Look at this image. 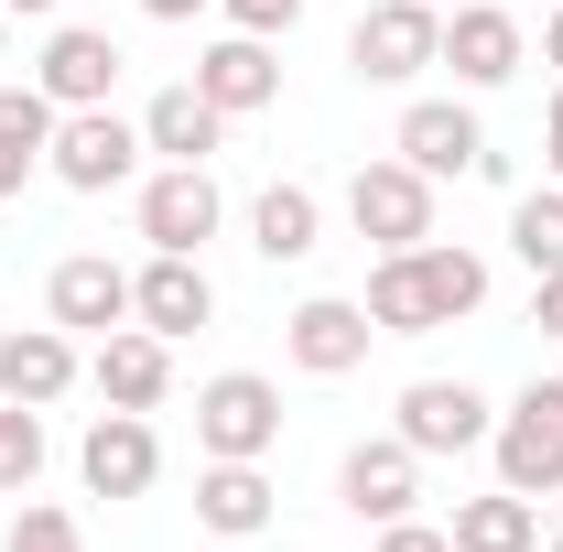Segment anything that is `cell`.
I'll list each match as a JSON object with an SVG mask.
<instances>
[{
  "label": "cell",
  "mask_w": 563,
  "mask_h": 552,
  "mask_svg": "<svg viewBox=\"0 0 563 552\" xmlns=\"http://www.w3.org/2000/svg\"><path fill=\"white\" fill-rule=\"evenodd\" d=\"M390 152H401L412 174H433V185H444V174H509L488 152V131H477V109H455V98H412L401 131H390Z\"/></svg>",
  "instance_id": "7"
},
{
  "label": "cell",
  "mask_w": 563,
  "mask_h": 552,
  "mask_svg": "<svg viewBox=\"0 0 563 552\" xmlns=\"http://www.w3.org/2000/svg\"><path fill=\"white\" fill-rule=\"evenodd\" d=\"M542 552H563V531H553V542H542Z\"/></svg>",
  "instance_id": "35"
},
{
  "label": "cell",
  "mask_w": 563,
  "mask_h": 552,
  "mask_svg": "<svg viewBox=\"0 0 563 552\" xmlns=\"http://www.w3.org/2000/svg\"><path fill=\"white\" fill-rule=\"evenodd\" d=\"M76 477H87V498H141V487L163 477V433H152V412H98L87 444H76Z\"/></svg>",
  "instance_id": "12"
},
{
  "label": "cell",
  "mask_w": 563,
  "mask_h": 552,
  "mask_svg": "<svg viewBox=\"0 0 563 552\" xmlns=\"http://www.w3.org/2000/svg\"><path fill=\"white\" fill-rule=\"evenodd\" d=\"M44 174L76 185V196L131 185V174H141V120H120V109H66V120H55V152H44Z\"/></svg>",
  "instance_id": "5"
},
{
  "label": "cell",
  "mask_w": 563,
  "mask_h": 552,
  "mask_svg": "<svg viewBox=\"0 0 563 552\" xmlns=\"http://www.w3.org/2000/svg\"><path fill=\"white\" fill-rule=\"evenodd\" d=\"M217 217H228V196H217L207 163H163V174L141 185V239H152V250H185V261H196L217 239Z\"/></svg>",
  "instance_id": "9"
},
{
  "label": "cell",
  "mask_w": 563,
  "mask_h": 552,
  "mask_svg": "<svg viewBox=\"0 0 563 552\" xmlns=\"http://www.w3.org/2000/svg\"><path fill=\"white\" fill-rule=\"evenodd\" d=\"M228 11V33H292L303 22V0H217Z\"/></svg>",
  "instance_id": "28"
},
{
  "label": "cell",
  "mask_w": 563,
  "mask_h": 552,
  "mask_svg": "<svg viewBox=\"0 0 563 552\" xmlns=\"http://www.w3.org/2000/svg\"><path fill=\"white\" fill-rule=\"evenodd\" d=\"M444 66H455V87H509V76L531 66L520 11H509V0H455V11H444Z\"/></svg>",
  "instance_id": "8"
},
{
  "label": "cell",
  "mask_w": 563,
  "mask_h": 552,
  "mask_svg": "<svg viewBox=\"0 0 563 552\" xmlns=\"http://www.w3.org/2000/svg\"><path fill=\"white\" fill-rule=\"evenodd\" d=\"M196 87H207V109H228V120L272 109V98H282V55H272V33H217L207 55H196Z\"/></svg>",
  "instance_id": "17"
},
{
  "label": "cell",
  "mask_w": 563,
  "mask_h": 552,
  "mask_svg": "<svg viewBox=\"0 0 563 552\" xmlns=\"http://www.w3.org/2000/svg\"><path fill=\"white\" fill-rule=\"evenodd\" d=\"M217 141H228V109H207V87L185 76V87H163L152 109H141V152H163V163H207Z\"/></svg>",
  "instance_id": "21"
},
{
  "label": "cell",
  "mask_w": 563,
  "mask_h": 552,
  "mask_svg": "<svg viewBox=\"0 0 563 552\" xmlns=\"http://www.w3.org/2000/svg\"><path fill=\"white\" fill-rule=\"evenodd\" d=\"M390 433H401V444H412V455H466V444H488V390H466V379H412V390H401V401H390Z\"/></svg>",
  "instance_id": "11"
},
{
  "label": "cell",
  "mask_w": 563,
  "mask_h": 552,
  "mask_svg": "<svg viewBox=\"0 0 563 552\" xmlns=\"http://www.w3.org/2000/svg\"><path fill=\"white\" fill-rule=\"evenodd\" d=\"M33 87H44L55 109H109V87H120V44H109V33H87V22H55V33H44Z\"/></svg>",
  "instance_id": "16"
},
{
  "label": "cell",
  "mask_w": 563,
  "mask_h": 552,
  "mask_svg": "<svg viewBox=\"0 0 563 552\" xmlns=\"http://www.w3.org/2000/svg\"><path fill=\"white\" fill-rule=\"evenodd\" d=\"M455 552H542V509L520 487H488V498H455Z\"/></svg>",
  "instance_id": "24"
},
{
  "label": "cell",
  "mask_w": 563,
  "mask_h": 552,
  "mask_svg": "<svg viewBox=\"0 0 563 552\" xmlns=\"http://www.w3.org/2000/svg\"><path fill=\"white\" fill-rule=\"evenodd\" d=\"M0 552H87V531H76V509H55V498H22Z\"/></svg>",
  "instance_id": "27"
},
{
  "label": "cell",
  "mask_w": 563,
  "mask_h": 552,
  "mask_svg": "<svg viewBox=\"0 0 563 552\" xmlns=\"http://www.w3.org/2000/svg\"><path fill=\"white\" fill-rule=\"evenodd\" d=\"M250 250L261 261H314L325 250V207H314V185H261V207H250Z\"/></svg>",
  "instance_id": "23"
},
{
  "label": "cell",
  "mask_w": 563,
  "mask_h": 552,
  "mask_svg": "<svg viewBox=\"0 0 563 552\" xmlns=\"http://www.w3.org/2000/svg\"><path fill=\"white\" fill-rule=\"evenodd\" d=\"M531 325H542V336H563V272L531 281Z\"/></svg>",
  "instance_id": "30"
},
{
  "label": "cell",
  "mask_w": 563,
  "mask_h": 552,
  "mask_svg": "<svg viewBox=\"0 0 563 552\" xmlns=\"http://www.w3.org/2000/svg\"><path fill=\"white\" fill-rule=\"evenodd\" d=\"M379 552H455L444 520H379Z\"/></svg>",
  "instance_id": "29"
},
{
  "label": "cell",
  "mask_w": 563,
  "mask_h": 552,
  "mask_svg": "<svg viewBox=\"0 0 563 552\" xmlns=\"http://www.w3.org/2000/svg\"><path fill=\"white\" fill-rule=\"evenodd\" d=\"M542 163H553V185H563V87H553V120H542Z\"/></svg>",
  "instance_id": "31"
},
{
  "label": "cell",
  "mask_w": 563,
  "mask_h": 552,
  "mask_svg": "<svg viewBox=\"0 0 563 552\" xmlns=\"http://www.w3.org/2000/svg\"><path fill=\"white\" fill-rule=\"evenodd\" d=\"M488 455H498V487L553 498L563 487V379H531V390L488 422Z\"/></svg>",
  "instance_id": "2"
},
{
  "label": "cell",
  "mask_w": 563,
  "mask_h": 552,
  "mask_svg": "<svg viewBox=\"0 0 563 552\" xmlns=\"http://www.w3.org/2000/svg\"><path fill=\"white\" fill-rule=\"evenodd\" d=\"M368 325L379 336H433V325H455V314H477L488 303V261L477 250H455V239H422V250H379V272H368Z\"/></svg>",
  "instance_id": "1"
},
{
  "label": "cell",
  "mask_w": 563,
  "mask_h": 552,
  "mask_svg": "<svg viewBox=\"0 0 563 552\" xmlns=\"http://www.w3.org/2000/svg\"><path fill=\"white\" fill-rule=\"evenodd\" d=\"M217 314V281H207V261H185V250H152L131 272V325H152V336H196Z\"/></svg>",
  "instance_id": "15"
},
{
  "label": "cell",
  "mask_w": 563,
  "mask_h": 552,
  "mask_svg": "<svg viewBox=\"0 0 563 552\" xmlns=\"http://www.w3.org/2000/svg\"><path fill=\"white\" fill-rule=\"evenodd\" d=\"M196 520H207L217 542L272 531V477H261L250 455H207V477H196Z\"/></svg>",
  "instance_id": "20"
},
{
  "label": "cell",
  "mask_w": 563,
  "mask_h": 552,
  "mask_svg": "<svg viewBox=\"0 0 563 552\" xmlns=\"http://www.w3.org/2000/svg\"><path fill=\"white\" fill-rule=\"evenodd\" d=\"M368 303H347V292H314V303H292L282 314V357L303 368V379H347L357 357H368Z\"/></svg>",
  "instance_id": "10"
},
{
  "label": "cell",
  "mask_w": 563,
  "mask_h": 552,
  "mask_svg": "<svg viewBox=\"0 0 563 552\" xmlns=\"http://www.w3.org/2000/svg\"><path fill=\"white\" fill-rule=\"evenodd\" d=\"M152 22H196V11H217V0H141Z\"/></svg>",
  "instance_id": "32"
},
{
  "label": "cell",
  "mask_w": 563,
  "mask_h": 552,
  "mask_svg": "<svg viewBox=\"0 0 563 552\" xmlns=\"http://www.w3.org/2000/svg\"><path fill=\"white\" fill-rule=\"evenodd\" d=\"M44 325H66V336H109V325H131V272H120L109 250L55 261V281H44Z\"/></svg>",
  "instance_id": "13"
},
{
  "label": "cell",
  "mask_w": 563,
  "mask_h": 552,
  "mask_svg": "<svg viewBox=\"0 0 563 552\" xmlns=\"http://www.w3.org/2000/svg\"><path fill=\"white\" fill-rule=\"evenodd\" d=\"M347 228L368 239V250H422V239H433V174H412L401 152H390V163H357Z\"/></svg>",
  "instance_id": "4"
},
{
  "label": "cell",
  "mask_w": 563,
  "mask_h": 552,
  "mask_svg": "<svg viewBox=\"0 0 563 552\" xmlns=\"http://www.w3.org/2000/svg\"><path fill=\"white\" fill-rule=\"evenodd\" d=\"M196 444H207V455H250V466H261V455L282 444V390L261 379V368H217L207 390H196Z\"/></svg>",
  "instance_id": "6"
},
{
  "label": "cell",
  "mask_w": 563,
  "mask_h": 552,
  "mask_svg": "<svg viewBox=\"0 0 563 552\" xmlns=\"http://www.w3.org/2000/svg\"><path fill=\"white\" fill-rule=\"evenodd\" d=\"M76 379H87V357H76L66 325H22V336H0V401H33V412H55Z\"/></svg>",
  "instance_id": "19"
},
{
  "label": "cell",
  "mask_w": 563,
  "mask_h": 552,
  "mask_svg": "<svg viewBox=\"0 0 563 552\" xmlns=\"http://www.w3.org/2000/svg\"><path fill=\"white\" fill-rule=\"evenodd\" d=\"M336 498H347L357 520H412L422 498V455L401 433H379V444H347V466H336Z\"/></svg>",
  "instance_id": "18"
},
{
  "label": "cell",
  "mask_w": 563,
  "mask_h": 552,
  "mask_svg": "<svg viewBox=\"0 0 563 552\" xmlns=\"http://www.w3.org/2000/svg\"><path fill=\"white\" fill-rule=\"evenodd\" d=\"M55 120H66V109H55L44 87H0V207H11L33 174H44V152H55Z\"/></svg>",
  "instance_id": "22"
},
{
  "label": "cell",
  "mask_w": 563,
  "mask_h": 552,
  "mask_svg": "<svg viewBox=\"0 0 563 552\" xmlns=\"http://www.w3.org/2000/svg\"><path fill=\"white\" fill-rule=\"evenodd\" d=\"M33 477H44V412L0 401V498H33Z\"/></svg>",
  "instance_id": "26"
},
{
  "label": "cell",
  "mask_w": 563,
  "mask_h": 552,
  "mask_svg": "<svg viewBox=\"0 0 563 552\" xmlns=\"http://www.w3.org/2000/svg\"><path fill=\"white\" fill-rule=\"evenodd\" d=\"M542 66L563 76V11H553V22H542Z\"/></svg>",
  "instance_id": "33"
},
{
  "label": "cell",
  "mask_w": 563,
  "mask_h": 552,
  "mask_svg": "<svg viewBox=\"0 0 563 552\" xmlns=\"http://www.w3.org/2000/svg\"><path fill=\"white\" fill-rule=\"evenodd\" d=\"M347 66L368 87H412L422 66H444V11L433 0H368L347 33Z\"/></svg>",
  "instance_id": "3"
},
{
  "label": "cell",
  "mask_w": 563,
  "mask_h": 552,
  "mask_svg": "<svg viewBox=\"0 0 563 552\" xmlns=\"http://www.w3.org/2000/svg\"><path fill=\"white\" fill-rule=\"evenodd\" d=\"M509 250H520V272H531V281L563 272V185H542V196L509 207Z\"/></svg>",
  "instance_id": "25"
},
{
  "label": "cell",
  "mask_w": 563,
  "mask_h": 552,
  "mask_svg": "<svg viewBox=\"0 0 563 552\" xmlns=\"http://www.w3.org/2000/svg\"><path fill=\"white\" fill-rule=\"evenodd\" d=\"M0 11H55V0H0Z\"/></svg>",
  "instance_id": "34"
},
{
  "label": "cell",
  "mask_w": 563,
  "mask_h": 552,
  "mask_svg": "<svg viewBox=\"0 0 563 552\" xmlns=\"http://www.w3.org/2000/svg\"><path fill=\"white\" fill-rule=\"evenodd\" d=\"M87 379H98L109 412H163V390H174V336H152V325H109L98 357H87Z\"/></svg>",
  "instance_id": "14"
}]
</instances>
